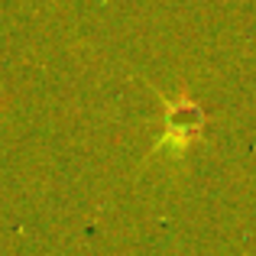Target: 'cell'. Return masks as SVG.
Instances as JSON below:
<instances>
[{
  "label": "cell",
  "mask_w": 256,
  "mask_h": 256,
  "mask_svg": "<svg viewBox=\"0 0 256 256\" xmlns=\"http://www.w3.org/2000/svg\"><path fill=\"white\" fill-rule=\"evenodd\" d=\"M201 124H204V114H201L194 104H188V100L169 107V130L178 133V136H192V133H198Z\"/></svg>",
  "instance_id": "cell-1"
}]
</instances>
